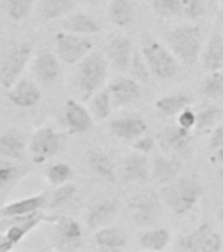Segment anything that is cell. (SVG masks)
Listing matches in <instances>:
<instances>
[{"label": "cell", "mask_w": 223, "mask_h": 252, "mask_svg": "<svg viewBox=\"0 0 223 252\" xmlns=\"http://www.w3.org/2000/svg\"><path fill=\"white\" fill-rule=\"evenodd\" d=\"M197 122V113L191 108H185L184 110H181L180 113L177 114V125H180L181 127H184L187 130H192L196 127Z\"/></svg>", "instance_id": "obj_42"}, {"label": "cell", "mask_w": 223, "mask_h": 252, "mask_svg": "<svg viewBox=\"0 0 223 252\" xmlns=\"http://www.w3.org/2000/svg\"><path fill=\"white\" fill-rule=\"evenodd\" d=\"M105 55L108 61L117 70L126 71L130 68L134 55L133 42L126 35H116L105 46Z\"/></svg>", "instance_id": "obj_14"}, {"label": "cell", "mask_w": 223, "mask_h": 252, "mask_svg": "<svg viewBox=\"0 0 223 252\" xmlns=\"http://www.w3.org/2000/svg\"><path fill=\"white\" fill-rule=\"evenodd\" d=\"M41 90L29 79H20L9 88L8 98L17 108L29 109L41 101Z\"/></svg>", "instance_id": "obj_17"}, {"label": "cell", "mask_w": 223, "mask_h": 252, "mask_svg": "<svg viewBox=\"0 0 223 252\" xmlns=\"http://www.w3.org/2000/svg\"><path fill=\"white\" fill-rule=\"evenodd\" d=\"M112 96H110L109 90H100L96 94H92L90 98V112L96 120H105L112 112Z\"/></svg>", "instance_id": "obj_32"}, {"label": "cell", "mask_w": 223, "mask_h": 252, "mask_svg": "<svg viewBox=\"0 0 223 252\" xmlns=\"http://www.w3.org/2000/svg\"><path fill=\"white\" fill-rule=\"evenodd\" d=\"M130 71L133 74L134 79H147L149 75L151 74L149 70V67L146 64V61L143 58V55L134 53L133 59H131V64H130Z\"/></svg>", "instance_id": "obj_41"}, {"label": "cell", "mask_w": 223, "mask_h": 252, "mask_svg": "<svg viewBox=\"0 0 223 252\" xmlns=\"http://www.w3.org/2000/svg\"><path fill=\"white\" fill-rule=\"evenodd\" d=\"M154 147H155V141H154V138L150 137V135H145V134H143L142 137L137 138L135 141H133L134 151L146 154V155H149V154L153 153Z\"/></svg>", "instance_id": "obj_43"}, {"label": "cell", "mask_w": 223, "mask_h": 252, "mask_svg": "<svg viewBox=\"0 0 223 252\" xmlns=\"http://www.w3.org/2000/svg\"><path fill=\"white\" fill-rule=\"evenodd\" d=\"M206 7L204 0H181V17L198 20L205 15Z\"/></svg>", "instance_id": "obj_40"}, {"label": "cell", "mask_w": 223, "mask_h": 252, "mask_svg": "<svg viewBox=\"0 0 223 252\" xmlns=\"http://www.w3.org/2000/svg\"><path fill=\"white\" fill-rule=\"evenodd\" d=\"M183 163L177 157H155L151 167V176L158 184L167 185L179 177Z\"/></svg>", "instance_id": "obj_20"}, {"label": "cell", "mask_w": 223, "mask_h": 252, "mask_svg": "<svg viewBox=\"0 0 223 252\" xmlns=\"http://www.w3.org/2000/svg\"><path fill=\"white\" fill-rule=\"evenodd\" d=\"M161 147L176 155L177 158L189 159L192 157V134L191 130L181 127L180 125L167 126L159 135Z\"/></svg>", "instance_id": "obj_10"}, {"label": "cell", "mask_w": 223, "mask_h": 252, "mask_svg": "<svg viewBox=\"0 0 223 252\" xmlns=\"http://www.w3.org/2000/svg\"><path fill=\"white\" fill-rule=\"evenodd\" d=\"M165 42L177 61L185 66H194L200 58L202 35L201 29L192 24H181L165 33Z\"/></svg>", "instance_id": "obj_1"}, {"label": "cell", "mask_w": 223, "mask_h": 252, "mask_svg": "<svg viewBox=\"0 0 223 252\" xmlns=\"http://www.w3.org/2000/svg\"><path fill=\"white\" fill-rule=\"evenodd\" d=\"M74 7V0H41L39 12L45 20H58L70 15Z\"/></svg>", "instance_id": "obj_29"}, {"label": "cell", "mask_w": 223, "mask_h": 252, "mask_svg": "<svg viewBox=\"0 0 223 252\" xmlns=\"http://www.w3.org/2000/svg\"><path fill=\"white\" fill-rule=\"evenodd\" d=\"M75 193H76V187L74 184H71V183L55 187L54 192H53L51 197L47 201V205H49L50 209L61 208L63 205H66L68 201L72 200Z\"/></svg>", "instance_id": "obj_37"}, {"label": "cell", "mask_w": 223, "mask_h": 252, "mask_svg": "<svg viewBox=\"0 0 223 252\" xmlns=\"http://www.w3.org/2000/svg\"><path fill=\"white\" fill-rule=\"evenodd\" d=\"M218 218H220V222L223 224V206L220 209V212H218Z\"/></svg>", "instance_id": "obj_47"}, {"label": "cell", "mask_w": 223, "mask_h": 252, "mask_svg": "<svg viewBox=\"0 0 223 252\" xmlns=\"http://www.w3.org/2000/svg\"><path fill=\"white\" fill-rule=\"evenodd\" d=\"M209 145H210V147H212L214 151L218 149H222L223 147V124L214 129V131L212 133V137H210Z\"/></svg>", "instance_id": "obj_44"}, {"label": "cell", "mask_w": 223, "mask_h": 252, "mask_svg": "<svg viewBox=\"0 0 223 252\" xmlns=\"http://www.w3.org/2000/svg\"><path fill=\"white\" fill-rule=\"evenodd\" d=\"M153 8L160 17L181 16V0H153Z\"/></svg>", "instance_id": "obj_39"}, {"label": "cell", "mask_w": 223, "mask_h": 252, "mask_svg": "<svg viewBox=\"0 0 223 252\" xmlns=\"http://www.w3.org/2000/svg\"><path fill=\"white\" fill-rule=\"evenodd\" d=\"M62 27L64 31L80 35L97 34L101 31L97 21L87 13H72L67 16L62 21Z\"/></svg>", "instance_id": "obj_26"}, {"label": "cell", "mask_w": 223, "mask_h": 252, "mask_svg": "<svg viewBox=\"0 0 223 252\" xmlns=\"http://www.w3.org/2000/svg\"><path fill=\"white\" fill-rule=\"evenodd\" d=\"M109 19L116 27L124 28L133 23L134 8L131 0H112L109 5Z\"/></svg>", "instance_id": "obj_30"}, {"label": "cell", "mask_w": 223, "mask_h": 252, "mask_svg": "<svg viewBox=\"0 0 223 252\" xmlns=\"http://www.w3.org/2000/svg\"><path fill=\"white\" fill-rule=\"evenodd\" d=\"M49 220L50 218L45 216L42 212L31 213L25 216L4 217L0 218V231H3L9 243L16 247L29 232Z\"/></svg>", "instance_id": "obj_8"}, {"label": "cell", "mask_w": 223, "mask_h": 252, "mask_svg": "<svg viewBox=\"0 0 223 252\" xmlns=\"http://www.w3.org/2000/svg\"><path fill=\"white\" fill-rule=\"evenodd\" d=\"M24 175V171L19 165L11 161H0V190L11 187Z\"/></svg>", "instance_id": "obj_36"}, {"label": "cell", "mask_w": 223, "mask_h": 252, "mask_svg": "<svg viewBox=\"0 0 223 252\" xmlns=\"http://www.w3.org/2000/svg\"><path fill=\"white\" fill-rule=\"evenodd\" d=\"M191 102H192V97H189L188 94H173L158 98L154 105L158 112H160L164 116H177L181 110L188 108Z\"/></svg>", "instance_id": "obj_28"}, {"label": "cell", "mask_w": 223, "mask_h": 252, "mask_svg": "<svg viewBox=\"0 0 223 252\" xmlns=\"http://www.w3.org/2000/svg\"><path fill=\"white\" fill-rule=\"evenodd\" d=\"M87 164L92 172L101 180L108 183L117 181V173L114 169L113 161L100 149H91L87 153Z\"/></svg>", "instance_id": "obj_23"}, {"label": "cell", "mask_w": 223, "mask_h": 252, "mask_svg": "<svg viewBox=\"0 0 223 252\" xmlns=\"http://www.w3.org/2000/svg\"><path fill=\"white\" fill-rule=\"evenodd\" d=\"M95 242L102 251H118L125 247L127 238L124 228L118 226H110V227L100 228L95 235Z\"/></svg>", "instance_id": "obj_25"}, {"label": "cell", "mask_w": 223, "mask_h": 252, "mask_svg": "<svg viewBox=\"0 0 223 252\" xmlns=\"http://www.w3.org/2000/svg\"><path fill=\"white\" fill-rule=\"evenodd\" d=\"M151 176L149 159L146 154L135 153L129 154L122 163V179L127 183L145 184Z\"/></svg>", "instance_id": "obj_18"}, {"label": "cell", "mask_w": 223, "mask_h": 252, "mask_svg": "<svg viewBox=\"0 0 223 252\" xmlns=\"http://www.w3.org/2000/svg\"><path fill=\"white\" fill-rule=\"evenodd\" d=\"M72 177H74V171L67 163H55L50 165L46 171L47 181L53 187L67 184L72 180Z\"/></svg>", "instance_id": "obj_33"}, {"label": "cell", "mask_w": 223, "mask_h": 252, "mask_svg": "<svg viewBox=\"0 0 223 252\" xmlns=\"http://www.w3.org/2000/svg\"><path fill=\"white\" fill-rule=\"evenodd\" d=\"M58 55L49 50H41L35 54L32 62V72L39 83L45 86L53 84L59 78L61 64Z\"/></svg>", "instance_id": "obj_13"}, {"label": "cell", "mask_w": 223, "mask_h": 252, "mask_svg": "<svg viewBox=\"0 0 223 252\" xmlns=\"http://www.w3.org/2000/svg\"><path fill=\"white\" fill-rule=\"evenodd\" d=\"M202 193L204 188L198 181L177 177L172 183L163 185L161 198L176 216H184L196 206Z\"/></svg>", "instance_id": "obj_2"}, {"label": "cell", "mask_w": 223, "mask_h": 252, "mask_svg": "<svg viewBox=\"0 0 223 252\" xmlns=\"http://www.w3.org/2000/svg\"><path fill=\"white\" fill-rule=\"evenodd\" d=\"M32 57L29 43H19L8 51L0 66V83L4 88H11L23 74Z\"/></svg>", "instance_id": "obj_9"}, {"label": "cell", "mask_w": 223, "mask_h": 252, "mask_svg": "<svg viewBox=\"0 0 223 252\" xmlns=\"http://www.w3.org/2000/svg\"><path fill=\"white\" fill-rule=\"evenodd\" d=\"M34 5V0H4L5 12L9 19L20 21L29 16L32 8Z\"/></svg>", "instance_id": "obj_34"}, {"label": "cell", "mask_w": 223, "mask_h": 252, "mask_svg": "<svg viewBox=\"0 0 223 252\" xmlns=\"http://www.w3.org/2000/svg\"><path fill=\"white\" fill-rule=\"evenodd\" d=\"M63 135L57 130L50 126L39 127L32 134L29 146H28L32 160L34 161L35 164H42L61 151Z\"/></svg>", "instance_id": "obj_5"}, {"label": "cell", "mask_w": 223, "mask_h": 252, "mask_svg": "<svg viewBox=\"0 0 223 252\" xmlns=\"http://www.w3.org/2000/svg\"><path fill=\"white\" fill-rule=\"evenodd\" d=\"M64 122L72 134H83L91 130L94 125V116L76 100H67L64 104Z\"/></svg>", "instance_id": "obj_15"}, {"label": "cell", "mask_w": 223, "mask_h": 252, "mask_svg": "<svg viewBox=\"0 0 223 252\" xmlns=\"http://www.w3.org/2000/svg\"><path fill=\"white\" fill-rule=\"evenodd\" d=\"M112 96L113 105L117 108L126 106L139 100L142 96V90L137 79L131 76H118L113 79L108 87Z\"/></svg>", "instance_id": "obj_12"}, {"label": "cell", "mask_w": 223, "mask_h": 252, "mask_svg": "<svg viewBox=\"0 0 223 252\" xmlns=\"http://www.w3.org/2000/svg\"><path fill=\"white\" fill-rule=\"evenodd\" d=\"M142 55L149 67L150 72L158 79L173 78L177 72L179 64L177 58L169 50V47L153 38L151 35H146L142 41Z\"/></svg>", "instance_id": "obj_4"}, {"label": "cell", "mask_w": 223, "mask_h": 252, "mask_svg": "<svg viewBox=\"0 0 223 252\" xmlns=\"http://www.w3.org/2000/svg\"><path fill=\"white\" fill-rule=\"evenodd\" d=\"M0 157L12 160H24L27 157V141L19 130H8L0 134Z\"/></svg>", "instance_id": "obj_21"}, {"label": "cell", "mask_w": 223, "mask_h": 252, "mask_svg": "<svg viewBox=\"0 0 223 252\" xmlns=\"http://www.w3.org/2000/svg\"><path fill=\"white\" fill-rule=\"evenodd\" d=\"M221 116H222V110L218 106H206L197 113V122L194 129L197 131H208L216 125Z\"/></svg>", "instance_id": "obj_35"}, {"label": "cell", "mask_w": 223, "mask_h": 252, "mask_svg": "<svg viewBox=\"0 0 223 252\" xmlns=\"http://www.w3.org/2000/svg\"><path fill=\"white\" fill-rule=\"evenodd\" d=\"M83 230L78 220L71 217H62L55 223V238L62 247H76L82 242Z\"/></svg>", "instance_id": "obj_22"}, {"label": "cell", "mask_w": 223, "mask_h": 252, "mask_svg": "<svg viewBox=\"0 0 223 252\" xmlns=\"http://www.w3.org/2000/svg\"><path fill=\"white\" fill-rule=\"evenodd\" d=\"M120 210V204L114 200H101L95 202L87 213L86 222L90 228H98L108 223Z\"/></svg>", "instance_id": "obj_24"}, {"label": "cell", "mask_w": 223, "mask_h": 252, "mask_svg": "<svg viewBox=\"0 0 223 252\" xmlns=\"http://www.w3.org/2000/svg\"><path fill=\"white\" fill-rule=\"evenodd\" d=\"M176 248L185 252H218L222 248V238L210 224L202 223L179 238Z\"/></svg>", "instance_id": "obj_7"}, {"label": "cell", "mask_w": 223, "mask_h": 252, "mask_svg": "<svg viewBox=\"0 0 223 252\" xmlns=\"http://www.w3.org/2000/svg\"><path fill=\"white\" fill-rule=\"evenodd\" d=\"M13 246L9 243V240L7 239V236L3 231H0V252H8L13 250Z\"/></svg>", "instance_id": "obj_45"}, {"label": "cell", "mask_w": 223, "mask_h": 252, "mask_svg": "<svg viewBox=\"0 0 223 252\" xmlns=\"http://www.w3.org/2000/svg\"><path fill=\"white\" fill-rule=\"evenodd\" d=\"M213 160H214V163H217V164L223 165V147L222 149L216 150V154H214V157H213Z\"/></svg>", "instance_id": "obj_46"}, {"label": "cell", "mask_w": 223, "mask_h": 252, "mask_svg": "<svg viewBox=\"0 0 223 252\" xmlns=\"http://www.w3.org/2000/svg\"><path fill=\"white\" fill-rule=\"evenodd\" d=\"M129 208L131 210V218L137 226L147 227L157 223L160 216V205L153 194H142L130 201Z\"/></svg>", "instance_id": "obj_11"}, {"label": "cell", "mask_w": 223, "mask_h": 252, "mask_svg": "<svg viewBox=\"0 0 223 252\" xmlns=\"http://www.w3.org/2000/svg\"><path fill=\"white\" fill-rule=\"evenodd\" d=\"M49 196L46 192L38 193L34 196L24 197L17 201L9 202L5 206L0 209V218L4 217H16V216H25V214H31V213L41 212L47 205Z\"/></svg>", "instance_id": "obj_19"}, {"label": "cell", "mask_w": 223, "mask_h": 252, "mask_svg": "<svg viewBox=\"0 0 223 252\" xmlns=\"http://www.w3.org/2000/svg\"><path fill=\"white\" fill-rule=\"evenodd\" d=\"M0 198H1V194H0Z\"/></svg>", "instance_id": "obj_50"}, {"label": "cell", "mask_w": 223, "mask_h": 252, "mask_svg": "<svg viewBox=\"0 0 223 252\" xmlns=\"http://www.w3.org/2000/svg\"><path fill=\"white\" fill-rule=\"evenodd\" d=\"M169 240H171V235L168 230L157 228V230L143 232L139 238V246L143 250H149V251H161L167 248Z\"/></svg>", "instance_id": "obj_31"}, {"label": "cell", "mask_w": 223, "mask_h": 252, "mask_svg": "<svg viewBox=\"0 0 223 252\" xmlns=\"http://www.w3.org/2000/svg\"><path fill=\"white\" fill-rule=\"evenodd\" d=\"M92 50V41L87 35L71 32H59L55 34V53L66 64H75Z\"/></svg>", "instance_id": "obj_6"}, {"label": "cell", "mask_w": 223, "mask_h": 252, "mask_svg": "<svg viewBox=\"0 0 223 252\" xmlns=\"http://www.w3.org/2000/svg\"><path fill=\"white\" fill-rule=\"evenodd\" d=\"M201 91L208 97H223V70L210 72L202 83Z\"/></svg>", "instance_id": "obj_38"}, {"label": "cell", "mask_w": 223, "mask_h": 252, "mask_svg": "<svg viewBox=\"0 0 223 252\" xmlns=\"http://www.w3.org/2000/svg\"><path fill=\"white\" fill-rule=\"evenodd\" d=\"M108 58L101 51H94L80 61L76 75L78 90L83 100H90L92 94L104 86L108 75Z\"/></svg>", "instance_id": "obj_3"}, {"label": "cell", "mask_w": 223, "mask_h": 252, "mask_svg": "<svg viewBox=\"0 0 223 252\" xmlns=\"http://www.w3.org/2000/svg\"><path fill=\"white\" fill-rule=\"evenodd\" d=\"M218 179H220V180L223 183V165L221 167L220 169H218Z\"/></svg>", "instance_id": "obj_48"}, {"label": "cell", "mask_w": 223, "mask_h": 252, "mask_svg": "<svg viewBox=\"0 0 223 252\" xmlns=\"http://www.w3.org/2000/svg\"><path fill=\"white\" fill-rule=\"evenodd\" d=\"M109 129L110 133L118 139L133 142L146 133L147 124L141 116L129 114V116H124V117L113 120L110 122Z\"/></svg>", "instance_id": "obj_16"}, {"label": "cell", "mask_w": 223, "mask_h": 252, "mask_svg": "<svg viewBox=\"0 0 223 252\" xmlns=\"http://www.w3.org/2000/svg\"><path fill=\"white\" fill-rule=\"evenodd\" d=\"M202 63L205 70L209 72L223 70V37L218 33H214L209 38Z\"/></svg>", "instance_id": "obj_27"}, {"label": "cell", "mask_w": 223, "mask_h": 252, "mask_svg": "<svg viewBox=\"0 0 223 252\" xmlns=\"http://www.w3.org/2000/svg\"><path fill=\"white\" fill-rule=\"evenodd\" d=\"M86 1H88V3H92V4H97V3H101V1H104V0H86Z\"/></svg>", "instance_id": "obj_49"}]
</instances>
